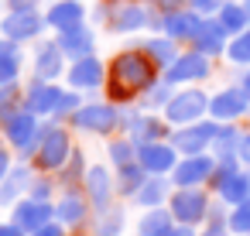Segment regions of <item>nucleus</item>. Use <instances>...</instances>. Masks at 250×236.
Listing matches in <instances>:
<instances>
[{"instance_id": "38", "label": "nucleus", "mask_w": 250, "mask_h": 236, "mask_svg": "<svg viewBox=\"0 0 250 236\" xmlns=\"http://www.w3.org/2000/svg\"><path fill=\"white\" fill-rule=\"evenodd\" d=\"M120 226H124V212H110V219H103L100 226V236H117Z\"/></svg>"}, {"instance_id": "43", "label": "nucleus", "mask_w": 250, "mask_h": 236, "mask_svg": "<svg viewBox=\"0 0 250 236\" xmlns=\"http://www.w3.org/2000/svg\"><path fill=\"white\" fill-rule=\"evenodd\" d=\"M216 4H219V0H192L195 11H216Z\"/></svg>"}, {"instance_id": "41", "label": "nucleus", "mask_w": 250, "mask_h": 236, "mask_svg": "<svg viewBox=\"0 0 250 236\" xmlns=\"http://www.w3.org/2000/svg\"><path fill=\"white\" fill-rule=\"evenodd\" d=\"M7 171H11V157H7V151L0 147V181L7 178Z\"/></svg>"}, {"instance_id": "2", "label": "nucleus", "mask_w": 250, "mask_h": 236, "mask_svg": "<svg viewBox=\"0 0 250 236\" xmlns=\"http://www.w3.org/2000/svg\"><path fill=\"white\" fill-rule=\"evenodd\" d=\"M28 110L38 117V113H76L79 110V99L76 93H62L59 86H35L28 93Z\"/></svg>"}, {"instance_id": "36", "label": "nucleus", "mask_w": 250, "mask_h": 236, "mask_svg": "<svg viewBox=\"0 0 250 236\" xmlns=\"http://www.w3.org/2000/svg\"><path fill=\"white\" fill-rule=\"evenodd\" d=\"M236 140V134L229 130V127H219L216 130V137H212V144H216V154H233L240 144H233Z\"/></svg>"}, {"instance_id": "16", "label": "nucleus", "mask_w": 250, "mask_h": 236, "mask_svg": "<svg viewBox=\"0 0 250 236\" xmlns=\"http://www.w3.org/2000/svg\"><path fill=\"white\" fill-rule=\"evenodd\" d=\"M69 82H72L76 89H96V86L103 82V65H100V59H93V55L76 59V65H72V72H69Z\"/></svg>"}, {"instance_id": "15", "label": "nucleus", "mask_w": 250, "mask_h": 236, "mask_svg": "<svg viewBox=\"0 0 250 236\" xmlns=\"http://www.w3.org/2000/svg\"><path fill=\"white\" fill-rule=\"evenodd\" d=\"M243 110H247L243 89H223L209 99V113L216 120H236V117H243Z\"/></svg>"}, {"instance_id": "42", "label": "nucleus", "mask_w": 250, "mask_h": 236, "mask_svg": "<svg viewBox=\"0 0 250 236\" xmlns=\"http://www.w3.org/2000/svg\"><path fill=\"white\" fill-rule=\"evenodd\" d=\"M11 7H14V11H35L38 0H11Z\"/></svg>"}, {"instance_id": "28", "label": "nucleus", "mask_w": 250, "mask_h": 236, "mask_svg": "<svg viewBox=\"0 0 250 236\" xmlns=\"http://www.w3.org/2000/svg\"><path fill=\"white\" fill-rule=\"evenodd\" d=\"M247 21H250V14H247L243 4H226V7H219V24H223L226 31H243Z\"/></svg>"}, {"instance_id": "10", "label": "nucleus", "mask_w": 250, "mask_h": 236, "mask_svg": "<svg viewBox=\"0 0 250 236\" xmlns=\"http://www.w3.org/2000/svg\"><path fill=\"white\" fill-rule=\"evenodd\" d=\"M202 18H199V11H171V14H165L161 18V31L168 35V38H192L195 41V35L202 31Z\"/></svg>"}, {"instance_id": "35", "label": "nucleus", "mask_w": 250, "mask_h": 236, "mask_svg": "<svg viewBox=\"0 0 250 236\" xmlns=\"http://www.w3.org/2000/svg\"><path fill=\"white\" fill-rule=\"evenodd\" d=\"M134 147H137L134 140H117V144L110 147V157H113V164H117V168L130 164V161H134Z\"/></svg>"}, {"instance_id": "6", "label": "nucleus", "mask_w": 250, "mask_h": 236, "mask_svg": "<svg viewBox=\"0 0 250 236\" xmlns=\"http://www.w3.org/2000/svg\"><path fill=\"white\" fill-rule=\"evenodd\" d=\"M69 137H65V130H45L42 134V151H38V164L42 168H48V171H55V168H62L65 164V157H69Z\"/></svg>"}, {"instance_id": "32", "label": "nucleus", "mask_w": 250, "mask_h": 236, "mask_svg": "<svg viewBox=\"0 0 250 236\" xmlns=\"http://www.w3.org/2000/svg\"><path fill=\"white\" fill-rule=\"evenodd\" d=\"M229 59L236 65H250V31H240L236 41L229 45Z\"/></svg>"}, {"instance_id": "21", "label": "nucleus", "mask_w": 250, "mask_h": 236, "mask_svg": "<svg viewBox=\"0 0 250 236\" xmlns=\"http://www.w3.org/2000/svg\"><path fill=\"white\" fill-rule=\"evenodd\" d=\"M79 21H83V4H79V0H62V4H55V7L48 11V24L59 28V31L76 28Z\"/></svg>"}, {"instance_id": "19", "label": "nucleus", "mask_w": 250, "mask_h": 236, "mask_svg": "<svg viewBox=\"0 0 250 236\" xmlns=\"http://www.w3.org/2000/svg\"><path fill=\"white\" fill-rule=\"evenodd\" d=\"M59 48H62V52H69V55H76V59H83V55H89V52H93V35H89L83 24L65 28V31H62V38H59Z\"/></svg>"}, {"instance_id": "17", "label": "nucleus", "mask_w": 250, "mask_h": 236, "mask_svg": "<svg viewBox=\"0 0 250 236\" xmlns=\"http://www.w3.org/2000/svg\"><path fill=\"white\" fill-rule=\"evenodd\" d=\"M212 175V161L209 157H202V154H192L185 164H178L175 168V181L182 185V188H195L199 181H206Z\"/></svg>"}, {"instance_id": "31", "label": "nucleus", "mask_w": 250, "mask_h": 236, "mask_svg": "<svg viewBox=\"0 0 250 236\" xmlns=\"http://www.w3.org/2000/svg\"><path fill=\"white\" fill-rule=\"evenodd\" d=\"M147 52L154 55V65H171L178 55H175V45L171 41H161V38H154V41H147Z\"/></svg>"}, {"instance_id": "47", "label": "nucleus", "mask_w": 250, "mask_h": 236, "mask_svg": "<svg viewBox=\"0 0 250 236\" xmlns=\"http://www.w3.org/2000/svg\"><path fill=\"white\" fill-rule=\"evenodd\" d=\"M243 96L250 99V72H247V79H243Z\"/></svg>"}, {"instance_id": "7", "label": "nucleus", "mask_w": 250, "mask_h": 236, "mask_svg": "<svg viewBox=\"0 0 250 236\" xmlns=\"http://www.w3.org/2000/svg\"><path fill=\"white\" fill-rule=\"evenodd\" d=\"M137 164L147 171V175H165L175 168V147L154 140V144H141L137 147Z\"/></svg>"}, {"instance_id": "44", "label": "nucleus", "mask_w": 250, "mask_h": 236, "mask_svg": "<svg viewBox=\"0 0 250 236\" xmlns=\"http://www.w3.org/2000/svg\"><path fill=\"white\" fill-rule=\"evenodd\" d=\"M236 154L250 161V137H240V147H236Z\"/></svg>"}, {"instance_id": "20", "label": "nucleus", "mask_w": 250, "mask_h": 236, "mask_svg": "<svg viewBox=\"0 0 250 236\" xmlns=\"http://www.w3.org/2000/svg\"><path fill=\"white\" fill-rule=\"evenodd\" d=\"M110 175H106V168H89L86 171V192H89V198H93V205L96 209H106V202H110Z\"/></svg>"}, {"instance_id": "13", "label": "nucleus", "mask_w": 250, "mask_h": 236, "mask_svg": "<svg viewBox=\"0 0 250 236\" xmlns=\"http://www.w3.org/2000/svg\"><path fill=\"white\" fill-rule=\"evenodd\" d=\"M209 76V59L202 52L195 55H178L168 69V82H192V79H202Z\"/></svg>"}, {"instance_id": "33", "label": "nucleus", "mask_w": 250, "mask_h": 236, "mask_svg": "<svg viewBox=\"0 0 250 236\" xmlns=\"http://www.w3.org/2000/svg\"><path fill=\"white\" fill-rule=\"evenodd\" d=\"M229 226H233V233H240V236H247V233H250V198H243V202L233 209Z\"/></svg>"}, {"instance_id": "39", "label": "nucleus", "mask_w": 250, "mask_h": 236, "mask_svg": "<svg viewBox=\"0 0 250 236\" xmlns=\"http://www.w3.org/2000/svg\"><path fill=\"white\" fill-rule=\"evenodd\" d=\"M31 236H65V233H62V226H59V222H45V226H42V229H35Z\"/></svg>"}, {"instance_id": "3", "label": "nucleus", "mask_w": 250, "mask_h": 236, "mask_svg": "<svg viewBox=\"0 0 250 236\" xmlns=\"http://www.w3.org/2000/svg\"><path fill=\"white\" fill-rule=\"evenodd\" d=\"M209 110V99H206V93H199V89H188V93H178L175 99H168V110H165V117L171 120V123H195L202 113Z\"/></svg>"}, {"instance_id": "46", "label": "nucleus", "mask_w": 250, "mask_h": 236, "mask_svg": "<svg viewBox=\"0 0 250 236\" xmlns=\"http://www.w3.org/2000/svg\"><path fill=\"white\" fill-rule=\"evenodd\" d=\"M161 99H168V89H158V93H151V103H161Z\"/></svg>"}, {"instance_id": "12", "label": "nucleus", "mask_w": 250, "mask_h": 236, "mask_svg": "<svg viewBox=\"0 0 250 236\" xmlns=\"http://www.w3.org/2000/svg\"><path fill=\"white\" fill-rule=\"evenodd\" d=\"M0 31H4L11 41H28V38H35L42 31V18L35 11H14V14H7L0 21Z\"/></svg>"}, {"instance_id": "45", "label": "nucleus", "mask_w": 250, "mask_h": 236, "mask_svg": "<svg viewBox=\"0 0 250 236\" xmlns=\"http://www.w3.org/2000/svg\"><path fill=\"white\" fill-rule=\"evenodd\" d=\"M147 4H158V7H165V11H175L182 0H147Z\"/></svg>"}, {"instance_id": "40", "label": "nucleus", "mask_w": 250, "mask_h": 236, "mask_svg": "<svg viewBox=\"0 0 250 236\" xmlns=\"http://www.w3.org/2000/svg\"><path fill=\"white\" fill-rule=\"evenodd\" d=\"M0 236H24V229L18 222H7V226H0Z\"/></svg>"}, {"instance_id": "23", "label": "nucleus", "mask_w": 250, "mask_h": 236, "mask_svg": "<svg viewBox=\"0 0 250 236\" xmlns=\"http://www.w3.org/2000/svg\"><path fill=\"white\" fill-rule=\"evenodd\" d=\"M59 219L65 222V226H79L83 219H86V198L79 195V192H69L62 202H59Z\"/></svg>"}, {"instance_id": "24", "label": "nucleus", "mask_w": 250, "mask_h": 236, "mask_svg": "<svg viewBox=\"0 0 250 236\" xmlns=\"http://www.w3.org/2000/svg\"><path fill=\"white\" fill-rule=\"evenodd\" d=\"M223 41H226V28L216 21V24H202V31L195 35V45L202 55H212V52H223Z\"/></svg>"}, {"instance_id": "50", "label": "nucleus", "mask_w": 250, "mask_h": 236, "mask_svg": "<svg viewBox=\"0 0 250 236\" xmlns=\"http://www.w3.org/2000/svg\"><path fill=\"white\" fill-rule=\"evenodd\" d=\"M243 7H247V14H250V0H247V4H243Z\"/></svg>"}, {"instance_id": "37", "label": "nucleus", "mask_w": 250, "mask_h": 236, "mask_svg": "<svg viewBox=\"0 0 250 236\" xmlns=\"http://www.w3.org/2000/svg\"><path fill=\"white\" fill-rule=\"evenodd\" d=\"M141 185H144V168H141V164L134 168V161L124 164V188H127V192H137Z\"/></svg>"}, {"instance_id": "1", "label": "nucleus", "mask_w": 250, "mask_h": 236, "mask_svg": "<svg viewBox=\"0 0 250 236\" xmlns=\"http://www.w3.org/2000/svg\"><path fill=\"white\" fill-rule=\"evenodd\" d=\"M154 82V59H144L137 52H124L110 65V96L113 99H134V93L147 89Z\"/></svg>"}, {"instance_id": "25", "label": "nucleus", "mask_w": 250, "mask_h": 236, "mask_svg": "<svg viewBox=\"0 0 250 236\" xmlns=\"http://www.w3.org/2000/svg\"><path fill=\"white\" fill-rule=\"evenodd\" d=\"M171 212H165V209H151L144 219H141V236H168L175 226H171Z\"/></svg>"}, {"instance_id": "8", "label": "nucleus", "mask_w": 250, "mask_h": 236, "mask_svg": "<svg viewBox=\"0 0 250 236\" xmlns=\"http://www.w3.org/2000/svg\"><path fill=\"white\" fill-rule=\"evenodd\" d=\"M171 216L182 222V226H192L206 216V195L199 188H182L175 198H171Z\"/></svg>"}, {"instance_id": "34", "label": "nucleus", "mask_w": 250, "mask_h": 236, "mask_svg": "<svg viewBox=\"0 0 250 236\" xmlns=\"http://www.w3.org/2000/svg\"><path fill=\"white\" fill-rule=\"evenodd\" d=\"M21 188H28V171H14L4 185H0V202H11Z\"/></svg>"}, {"instance_id": "9", "label": "nucleus", "mask_w": 250, "mask_h": 236, "mask_svg": "<svg viewBox=\"0 0 250 236\" xmlns=\"http://www.w3.org/2000/svg\"><path fill=\"white\" fill-rule=\"evenodd\" d=\"M72 123L79 130H93V134H106L117 127V110L113 106H79L72 113Z\"/></svg>"}, {"instance_id": "18", "label": "nucleus", "mask_w": 250, "mask_h": 236, "mask_svg": "<svg viewBox=\"0 0 250 236\" xmlns=\"http://www.w3.org/2000/svg\"><path fill=\"white\" fill-rule=\"evenodd\" d=\"M110 24L113 31H137L147 24V14L141 4H117V11L110 14Z\"/></svg>"}, {"instance_id": "22", "label": "nucleus", "mask_w": 250, "mask_h": 236, "mask_svg": "<svg viewBox=\"0 0 250 236\" xmlns=\"http://www.w3.org/2000/svg\"><path fill=\"white\" fill-rule=\"evenodd\" d=\"M35 69H38V79H42V82L55 79V76L62 72V48H59V45H42Z\"/></svg>"}, {"instance_id": "48", "label": "nucleus", "mask_w": 250, "mask_h": 236, "mask_svg": "<svg viewBox=\"0 0 250 236\" xmlns=\"http://www.w3.org/2000/svg\"><path fill=\"white\" fill-rule=\"evenodd\" d=\"M168 236H192V233H188V229H185V226H182V229H171V233H168Z\"/></svg>"}, {"instance_id": "4", "label": "nucleus", "mask_w": 250, "mask_h": 236, "mask_svg": "<svg viewBox=\"0 0 250 236\" xmlns=\"http://www.w3.org/2000/svg\"><path fill=\"white\" fill-rule=\"evenodd\" d=\"M216 192H219V198L240 205L243 198H250V175L236 171L233 161H223L219 171H216Z\"/></svg>"}, {"instance_id": "14", "label": "nucleus", "mask_w": 250, "mask_h": 236, "mask_svg": "<svg viewBox=\"0 0 250 236\" xmlns=\"http://www.w3.org/2000/svg\"><path fill=\"white\" fill-rule=\"evenodd\" d=\"M14 222H18L24 233H35V229H42L45 222H52V205L42 202V198H28V202H21V205L14 209Z\"/></svg>"}, {"instance_id": "51", "label": "nucleus", "mask_w": 250, "mask_h": 236, "mask_svg": "<svg viewBox=\"0 0 250 236\" xmlns=\"http://www.w3.org/2000/svg\"><path fill=\"white\" fill-rule=\"evenodd\" d=\"M247 236H250V233H247Z\"/></svg>"}, {"instance_id": "30", "label": "nucleus", "mask_w": 250, "mask_h": 236, "mask_svg": "<svg viewBox=\"0 0 250 236\" xmlns=\"http://www.w3.org/2000/svg\"><path fill=\"white\" fill-rule=\"evenodd\" d=\"M18 99H21V86H14V82L0 86V117L4 120H11L18 113Z\"/></svg>"}, {"instance_id": "26", "label": "nucleus", "mask_w": 250, "mask_h": 236, "mask_svg": "<svg viewBox=\"0 0 250 236\" xmlns=\"http://www.w3.org/2000/svg\"><path fill=\"white\" fill-rule=\"evenodd\" d=\"M161 137V123L154 120V117H134V123H130V140L141 147V144H154Z\"/></svg>"}, {"instance_id": "49", "label": "nucleus", "mask_w": 250, "mask_h": 236, "mask_svg": "<svg viewBox=\"0 0 250 236\" xmlns=\"http://www.w3.org/2000/svg\"><path fill=\"white\" fill-rule=\"evenodd\" d=\"M202 236H223V229H219V226H212V229H209V233H202Z\"/></svg>"}, {"instance_id": "5", "label": "nucleus", "mask_w": 250, "mask_h": 236, "mask_svg": "<svg viewBox=\"0 0 250 236\" xmlns=\"http://www.w3.org/2000/svg\"><path fill=\"white\" fill-rule=\"evenodd\" d=\"M35 137H38V120H35V113H31V110H18V113L7 120V140H11L14 147H21L24 154H31Z\"/></svg>"}, {"instance_id": "29", "label": "nucleus", "mask_w": 250, "mask_h": 236, "mask_svg": "<svg viewBox=\"0 0 250 236\" xmlns=\"http://www.w3.org/2000/svg\"><path fill=\"white\" fill-rule=\"evenodd\" d=\"M134 198H137L141 205H161V198H165V181H161V178L144 181V185L134 192Z\"/></svg>"}, {"instance_id": "11", "label": "nucleus", "mask_w": 250, "mask_h": 236, "mask_svg": "<svg viewBox=\"0 0 250 236\" xmlns=\"http://www.w3.org/2000/svg\"><path fill=\"white\" fill-rule=\"evenodd\" d=\"M216 130H219L216 123H199V120H195V123H188L185 130H178V134L171 137V140H175L171 147H178V151H185V154L192 157V154H199V151L216 137Z\"/></svg>"}, {"instance_id": "27", "label": "nucleus", "mask_w": 250, "mask_h": 236, "mask_svg": "<svg viewBox=\"0 0 250 236\" xmlns=\"http://www.w3.org/2000/svg\"><path fill=\"white\" fill-rule=\"evenodd\" d=\"M18 69H21V55H18L14 41H11V38L0 41V86H4V82H14Z\"/></svg>"}]
</instances>
